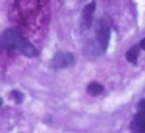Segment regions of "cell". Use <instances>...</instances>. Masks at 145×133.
I'll list each match as a JSON object with an SVG mask.
<instances>
[{"instance_id":"cell-6","label":"cell","mask_w":145,"mask_h":133,"mask_svg":"<svg viewBox=\"0 0 145 133\" xmlns=\"http://www.w3.org/2000/svg\"><path fill=\"white\" fill-rule=\"evenodd\" d=\"M137 57H139V45H133V47L126 52V60H128L129 63L136 64L137 63Z\"/></svg>"},{"instance_id":"cell-9","label":"cell","mask_w":145,"mask_h":133,"mask_svg":"<svg viewBox=\"0 0 145 133\" xmlns=\"http://www.w3.org/2000/svg\"><path fill=\"white\" fill-rule=\"evenodd\" d=\"M139 47H140V49H144V50H145V38L140 41V45H139Z\"/></svg>"},{"instance_id":"cell-3","label":"cell","mask_w":145,"mask_h":133,"mask_svg":"<svg viewBox=\"0 0 145 133\" xmlns=\"http://www.w3.org/2000/svg\"><path fill=\"white\" fill-rule=\"evenodd\" d=\"M109 36H111V28H109V24L106 20L101 19L98 22L97 27V41L100 44L101 52H105L108 49V44H109Z\"/></svg>"},{"instance_id":"cell-4","label":"cell","mask_w":145,"mask_h":133,"mask_svg":"<svg viewBox=\"0 0 145 133\" xmlns=\"http://www.w3.org/2000/svg\"><path fill=\"white\" fill-rule=\"evenodd\" d=\"M73 61H75V58H73L72 53H69V52H58V53H55L53 60H52V66L55 69H63V67L72 66Z\"/></svg>"},{"instance_id":"cell-1","label":"cell","mask_w":145,"mask_h":133,"mask_svg":"<svg viewBox=\"0 0 145 133\" xmlns=\"http://www.w3.org/2000/svg\"><path fill=\"white\" fill-rule=\"evenodd\" d=\"M0 47L5 50H19L25 57H38V50L27 38H24L17 30L8 28L0 36Z\"/></svg>"},{"instance_id":"cell-5","label":"cell","mask_w":145,"mask_h":133,"mask_svg":"<svg viewBox=\"0 0 145 133\" xmlns=\"http://www.w3.org/2000/svg\"><path fill=\"white\" fill-rule=\"evenodd\" d=\"M94 10H95V2H91V3L84 8V11H83V17H84V24H86V25H91Z\"/></svg>"},{"instance_id":"cell-7","label":"cell","mask_w":145,"mask_h":133,"mask_svg":"<svg viewBox=\"0 0 145 133\" xmlns=\"http://www.w3.org/2000/svg\"><path fill=\"white\" fill-rule=\"evenodd\" d=\"M88 92L91 95H100L101 92H103V86H101L100 83L92 82V83H89V86H88Z\"/></svg>"},{"instance_id":"cell-2","label":"cell","mask_w":145,"mask_h":133,"mask_svg":"<svg viewBox=\"0 0 145 133\" xmlns=\"http://www.w3.org/2000/svg\"><path fill=\"white\" fill-rule=\"evenodd\" d=\"M129 128L133 132H137V133L145 132V99H142L137 103V113H136Z\"/></svg>"},{"instance_id":"cell-8","label":"cell","mask_w":145,"mask_h":133,"mask_svg":"<svg viewBox=\"0 0 145 133\" xmlns=\"http://www.w3.org/2000/svg\"><path fill=\"white\" fill-rule=\"evenodd\" d=\"M11 95H13V97H16V99H17V100H16V102H17V103H20V102H22V100H24V95H22V94H20V92H19V91H14V92H11Z\"/></svg>"}]
</instances>
